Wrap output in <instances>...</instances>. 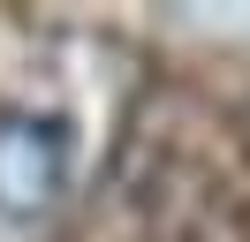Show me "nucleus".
I'll return each mask as SVG.
<instances>
[{
    "mask_svg": "<svg viewBox=\"0 0 250 242\" xmlns=\"http://www.w3.org/2000/svg\"><path fill=\"white\" fill-rule=\"evenodd\" d=\"M61 182H68V121L31 114V106H0V212L38 220V212H53Z\"/></svg>",
    "mask_w": 250,
    "mask_h": 242,
    "instance_id": "nucleus-1",
    "label": "nucleus"
}]
</instances>
